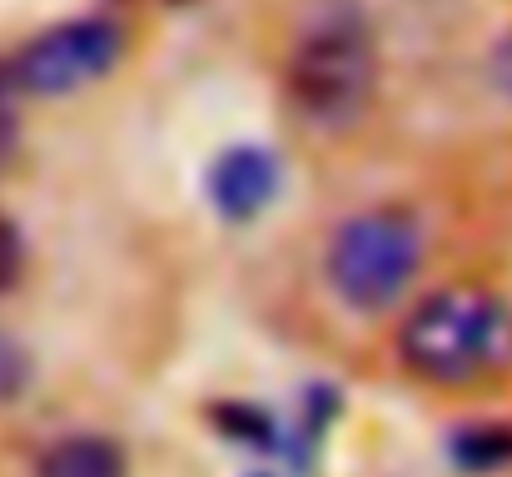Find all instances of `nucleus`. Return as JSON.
I'll list each match as a JSON object with an SVG mask.
<instances>
[{
    "mask_svg": "<svg viewBox=\"0 0 512 477\" xmlns=\"http://www.w3.org/2000/svg\"><path fill=\"white\" fill-rule=\"evenodd\" d=\"M373 80H378V55L368 30L353 20H329L309 30L284 65V90L294 110L324 130L353 125L363 115V105L373 100Z\"/></svg>",
    "mask_w": 512,
    "mask_h": 477,
    "instance_id": "nucleus-2",
    "label": "nucleus"
},
{
    "mask_svg": "<svg viewBox=\"0 0 512 477\" xmlns=\"http://www.w3.org/2000/svg\"><path fill=\"white\" fill-rule=\"evenodd\" d=\"M20 264H25V244H20V229L0 214V294L20 279Z\"/></svg>",
    "mask_w": 512,
    "mask_h": 477,
    "instance_id": "nucleus-8",
    "label": "nucleus"
},
{
    "mask_svg": "<svg viewBox=\"0 0 512 477\" xmlns=\"http://www.w3.org/2000/svg\"><path fill=\"white\" fill-rule=\"evenodd\" d=\"M403 363L428 383H473L512 363V309L488 289H438L398 328Z\"/></svg>",
    "mask_w": 512,
    "mask_h": 477,
    "instance_id": "nucleus-1",
    "label": "nucleus"
},
{
    "mask_svg": "<svg viewBox=\"0 0 512 477\" xmlns=\"http://www.w3.org/2000/svg\"><path fill=\"white\" fill-rule=\"evenodd\" d=\"M423 264V229L403 209H363L329 244V284L348 309H388Z\"/></svg>",
    "mask_w": 512,
    "mask_h": 477,
    "instance_id": "nucleus-3",
    "label": "nucleus"
},
{
    "mask_svg": "<svg viewBox=\"0 0 512 477\" xmlns=\"http://www.w3.org/2000/svg\"><path fill=\"white\" fill-rule=\"evenodd\" d=\"M120 25L105 15H80V20H60L50 30H40L10 65V85L40 100H60L75 95L85 85H95L115 60H120Z\"/></svg>",
    "mask_w": 512,
    "mask_h": 477,
    "instance_id": "nucleus-4",
    "label": "nucleus"
},
{
    "mask_svg": "<svg viewBox=\"0 0 512 477\" xmlns=\"http://www.w3.org/2000/svg\"><path fill=\"white\" fill-rule=\"evenodd\" d=\"M453 458H458L463 468H473V473L512 463V423H478V428H458V433H453Z\"/></svg>",
    "mask_w": 512,
    "mask_h": 477,
    "instance_id": "nucleus-7",
    "label": "nucleus"
},
{
    "mask_svg": "<svg viewBox=\"0 0 512 477\" xmlns=\"http://www.w3.org/2000/svg\"><path fill=\"white\" fill-rule=\"evenodd\" d=\"M35 477H125V453L110 438L75 433V438H60L40 458Z\"/></svg>",
    "mask_w": 512,
    "mask_h": 477,
    "instance_id": "nucleus-6",
    "label": "nucleus"
},
{
    "mask_svg": "<svg viewBox=\"0 0 512 477\" xmlns=\"http://www.w3.org/2000/svg\"><path fill=\"white\" fill-rule=\"evenodd\" d=\"M20 383H25V353L0 338V398H15Z\"/></svg>",
    "mask_w": 512,
    "mask_h": 477,
    "instance_id": "nucleus-9",
    "label": "nucleus"
},
{
    "mask_svg": "<svg viewBox=\"0 0 512 477\" xmlns=\"http://www.w3.org/2000/svg\"><path fill=\"white\" fill-rule=\"evenodd\" d=\"M279 189V164L269 150L259 145H239V150H224L209 169V199L224 219H254L269 209Z\"/></svg>",
    "mask_w": 512,
    "mask_h": 477,
    "instance_id": "nucleus-5",
    "label": "nucleus"
}]
</instances>
